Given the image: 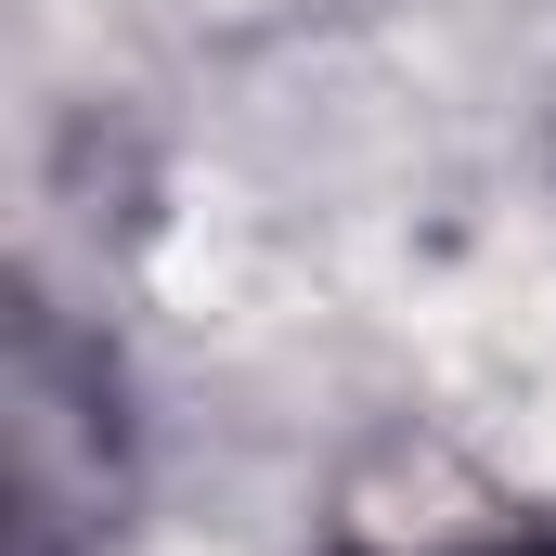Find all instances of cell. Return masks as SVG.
<instances>
[{"label": "cell", "instance_id": "6da1fadb", "mask_svg": "<svg viewBox=\"0 0 556 556\" xmlns=\"http://www.w3.org/2000/svg\"><path fill=\"white\" fill-rule=\"evenodd\" d=\"M142 505V415L104 324L13 285L0 324V556H117Z\"/></svg>", "mask_w": 556, "mask_h": 556}, {"label": "cell", "instance_id": "7a4b0ae2", "mask_svg": "<svg viewBox=\"0 0 556 556\" xmlns=\"http://www.w3.org/2000/svg\"><path fill=\"white\" fill-rule=\"evenodd\" d=\"M311 556H556V518L518 492L453 479V466H389L324 518Z\"/></svg>", "mask_w": 556, "mask_h": 556}, {"label": "cell", "instance_id": "3957f363", "mask_svg": "<svg viewBox=\"0 0 556 556\" xmlns=\"http://www.w3.org/2000/svg\"><path fill=\"white\" fill-rule=\"evenodd\" d=\"M544 155H556V117H544Z\"/></svg>", "mask_w": 556, "mask_h": 556}]
</instances>
